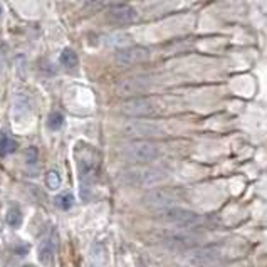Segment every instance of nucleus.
Segmentation results:
<instances>
[{"instance_id":"nucleus-14","label":"nucleus","mask_w":267,"mask_h":267,"mask_svg":"<svg viewBox=\"0 0 267 267\" xmlns=\"http://www.w3.org/2000/svg\"><path fill=\"white\" fill-rule=\"evenodd\" d=\"M89 257L94 264L103 266V264H106V261H108V249H106L104 244L96 242L89 249Z\"/></svg>"},{"instance_id":"nucleus-4","label":"nucleus","mask_w":267,"mask_h":267,"mask_svg":"<svg viewBox=\"0 0 267 267\" xmlns=\"http://www.w3.org/2000/svg\"><path fill=\"white\" fill-rule=\"evenodd\" d=\"M162 222L177 225V227L182 229H192L195 225H199L202 222V217L199 214L187 209H182V207H170V209L160 210L158 215H156Z\"/></svg>"},{"instance_id":"nucleus-2","label":"nucleus","mask_w":267,"mask_h":267,"mask_svg":"<svg viewBox=\"0 0 267 267\" xmlns=\"http://www.w3.org/2000/svg\"><path fill=\"white\" fill-rule=\"evenodd\" d=\"M165 178H167V173L162 172L160 168H151V167L130 168L123 173V180L128 185H135V187H153L156 183L163 182Z\"/></svg>"},{"instance_id":"nucleus-11","label":"nucleus","mask_w":267,"mask_h":267,"mask_svg":"<svg viewBox=\"0 0 267 267\" xmlns=\"http://www.w3.org/2000/svg\"><path fill=\"white\" fill-rule=\"evenodd\" d=\"M136 17H138V13L135 10V7L126 5V3H121V5L113 7L111 10L108 12L109 22H111V24H116V25L133 24V22L136 20Z\"/></svg>"},{"instance_id":"nucleus-25","label":"nucleus","mask_w":267,"mask_h":267,"mask_svg":"<svg viewBox=\"0 0 267 267\" xmlns=\"http://www.w3.org/2000/svg\"><path fill=\"white\" fill-rule=\"evenodd\" d=\"M0 13H2V5H0Z\"/></svg>"},{"instance_id":"nucleus-9","label":"nucleus","mask_w":267,"mask_h":267,"mask_svg":"<svg viewBox=\"0 0 267 267\" xmlns=\"http://www.w3.org/2000/svg\"><path fill=\"white\" fill-rule=\"evenodd\" d=\"M162 241L175 247H188L199 242V237L187 229H177V230H165L162 234Z\"/></svg>"},{"instance_id":"nucleus-1","label":"nucleus","mask_w":267,"mask_h":267,"mask_svg":"<svg viewBox=\"0 0 267 267\" xmlns=\"http://www.w3.org/2000/svg\"><path fill=\"white\" fill-rule=\"evenodd\" d=\"M74 156H76L77 170H79L81 183L93 180L96 177V170H98V162H99L98 151L93 146L79 143L74 148Z\"/></svg>"},{"instance_id":"nucleus-7","label":"nucleus","mask_w":267,"mask_h":267,"mask_svg":"<svg viewBox=\"0 0 267 267\" xmlns=\"http://www.w3.org/2000/svg\"><path fill=\"white\" fill-rule=\"evenodd\" d=\"M123 133L126 136L133 138H151L163 135V130L160 124L150 121H128L123 126Z\"/></svg>"},{"instance_id":"nucleus-17","label":"nucleus","mask_w":267,"mask_h":267,"mask_svg":"<svg viewBox=\"0 0 267 267\" xmlns=\"http://www.w3.org/2000/svg\"><path fill=\"white\" fill-rule=\"evenodd\" d=\"M54 202H56L57 209L69 210L72 205H74V195H72L71 192H62V193H59L56 199H54Z\"/></svg>"},{"instance_id":"nucleus-13","label":"nucleus","mask_w":267,"mask_h":267,"mask_svg":"<svg viewBox=\"0 0 267 267\" xmlns=\"http://www.w3.org/2000/svg\"><path fill=\"white\" fill-rule=\"evenodd\" d=\"M54 257H56V247L52 241H42L37 247V259L40 266L50 267L54 264Z\"/></svg>"},{"instance_id":"nucleus-5","label":"nucleus","mask_w":267,"mask_h":267,"mask_svg":"<svg viewBox=\"0 0 267 267\" xmlns=\"http://www.w3.org/2000/svg\"><path fill=\"white\" fill-rule=\"evenodd\" d=\"M220 257H222L220 247H199L188 252L185 262L188 267H212L220 261Z\"/></svg>"},{"instance_id":"nucleus-6","label":"nucleus","mask_w":267,"mask_h":267,"mask_svg":"<svg viewBox=\"0 0 267 267\" xmlns=\"http://www.w3.org/2000/svg\"><path fill=\"white\" fill-rule=\"evenodd\" d=\"M178 200H180L178 193L175 190H170V188H156V190H150L143 197L145 205L151 207V209H158V210L177 207L175 204H177Z\"/></svg>"},{"instance_id":"nucleus-20","label":"nucleus","mask_w":267,"mask_h":267,"mask_svg":"<svg viewBox=\"0 0 267 267\" xmlns=\"http://www.w3.org/2000/svg\"><path fill=\"white\" fill-rule=\"evenodd\" d=\"M45 185H47L49 190H59L62 185V180H61V175H59L56 170H50L45 175Z\"/></svg>"},{"instance_id":"nucleus-15","label":"nucleus","mask_w":267,"mask_h":267,"mask_svg":"<svg viewBox=\"0 0 267 267\" xmlns=\"http://www.w3.org/2000/svg\"><path fill=\"white\" fill-rule=\"evenodd\" d=\"M22 220H24V217H22V210L19 207H15V205L8 207V210L5 214V222L8 224V227L19 229L22 225Z\"/></svg>"},{"instance_id":"nucleus-22","label":"nucleus","mask_w":267,"mask_h":267,"mask_svg":"<svg viewBox=\"0 0 267 267\" xmlns=\"http://www.w3.org/2000/svg\"><path fill=\"white\" fill-rule=\"evenodd\" d=\"M25 160H27V163H29V165L37 162V150H35V148H27Z\"/></svg>"},{"instance_id":"nucleus-21","label":"nucleus","mask_w":267,"mask_h":267,"mask_svg":"<svg viewBox=\"0 0 267 267\" xmlns=\"http://www.w3.org/2000/svg\"><path fill=\"white\" fill-rule=\"evenodd\" d=\"M62 124H64V116L61 113L54 111V113H50L47 116V128H49V130L57 131L59 128H62Z\"/></svg>"},{"instance_id":"nucleus-10","label":"nucleus","mask_w":267,"mask_h":267,"mask_svg":"<svg viewBox=\"0 0 267 267\" xmlns=\"http://www.w3.org/2000/svg\"><path fill=\"white\" fill-rule=\"evenodd\" d=\"M121 111L130 116H146L155 113V104L146 98H133L121 104Z\"/></svg>"},{"instance_id":"nucleus-24","label":"nucleus","mask_w":267,"mask_h":267,"mask_svg":"<svg viewBox=\"0 0 267 267\" xmlns=\"http://www.w3.org/2000/svg\"><path fill=\"white\" fill-rule=\"evenodd\" d=\"M22 267H35L34 264H25V266H22Z\"/></svg>"},{"instance_id":"nucleus-8","label":"nucleus","mask_w":267,"mask_h":267,"mask_svg":"<svg viewBox=\"0 0 267 267\" xmlns=\"http://www.w3.org/2000/svg\"><path fill=\"white\" fill-rule=\"evenodd\" d=\"M150 57V50L146 47H140V45H133V47H124L119 49L116 52V62L119 66H133V64L143 62Z\"/></svg>"},{"instance_id":"nucleus-19","label":"nucleus","mask_w":267,"mask_h":267,"mask_svg":"<svg viewBox=\"0 0 267 267\" xmlns=\"http://www.w3.org/2000/svg\"><path fill=\"white\" fill-rule=\"evenodd\" d=\"M130 35L128 34H121V32H116V34H111L108 37V44L109 45H116V47H128V44H130Z\"/></svg>"},{"instance_id":"nucleus-16","label":"nucleus","mask_w":267,"mask_h":267,"mask_svg":"<svg viewBox=\"0 0 267 267\" xmlns=\"http://www.w3.org/2000/svg\"><path fill=\"white\" fill-rule=\"evenodd\" d=\"M77 62H79V59H77V54L74 52L72 49H62L61 52V64L66 69H76L77 67Z\"/></svg>"},{"instance_id":"nucleus-18","label":"nucleus","mask_w":267,"mask_h":267,"mask_svg":"<svg viewBox=\"0 0 267 267\" xmlns=\"http://www.w3.org/2000/svg\"><path fill=\"white\" fill-rule=\"evenodd\" d=\"M15 150H17V143H15V141L10 140V138L5 136L2 131H0V156L10 155Z\"/></svg>"},{"instance_id":"nucleus-3","label":"nucleus","mask_w":267,"mask_h":267,"mask_svg":"<svg viewBox=\"0 0 267 267\" xmlns=\"http://www.w3.org/2000/svg\"><path fill=\"white\" fill-rule=\"evenodd\" d=\"M123 155L128 162L131 163H151L155 162L156 158L160 156V146L151 143V141H133L128 146H124Z\"/></svg>"},{"instance_id":"nucleus-23","label":"nucleus","mask_w":267,"mask_h":267,"mask_svg":"<svg viewBox=\"0 0 267 267\" xmlns=\"http://www.w3.org/2000/svg\"><path fill=\"white\" fill-rule=\"evenodd\" d=\"M5 50H7L5 44L0 42V66H2V62H3V57H5Z\"/></svg>"},{"instance_id":"nucleus-12","label":"nucleus","mask_w":267,"mask_h":267,"mask_svg":"<svg viewBox=\"0 0 267 267\" xmlns=\"http://www.w3.org/2000/svg\"><path fill=\"white\" fill-rule=\"evenodd\" d=\"M150 86V82L146 77H130L124 79L116 86V93L119 96H133L138 93H143L146 87Z\"/></svg>"}]
</instances>
